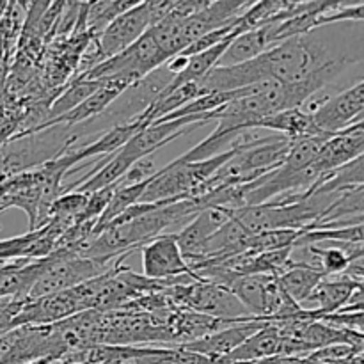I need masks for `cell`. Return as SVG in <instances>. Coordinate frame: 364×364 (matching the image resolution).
Returning a JSON list of instances; mask_svg holds the SVG:
<instances>
[{
	"label": "cell",
	"mask_w": 364,
	"mask_h": 364,
	"mask_svg": "<svg viewBox=\"0 0 364 364\" xmlns=\"http://www.w3.org/2000/svg\"><path fill=\"white\" fill-rule=\"evenodd\" d=\"M68 364H85V363H68Z\"/></svg>",
	"instance_id": "7402d4cb"
},
{
	"label": "cell",
	"mask_w": 364,
	"mask_h": 364,
	"mask_svg": "<svg viewBox=\"0 0 364 364\" xmlns=\"http://www.w3.org/2000/svg\"><path fill=\"white\" fill-rule=\"evenodd\" d=\"M355 185H364V151L361 155L355 156L354 160L345 164V166L333 171L316 191L336 192L340 191V188L355 187Z\"/></svg>",
	"instance_id": "d6986e66"
},
{
	"label": "cell",
	"mask_w": 364,
	"mask_h": 364,
	"mask_svg": "<svg viewBox=\"0 0 364 364\" xmlns=\"http://www.w3.org/2000/svg\"><path fill=\"white\" fill-rule=\"evenodd\" d=\"M341 21H352V23H363L364 21V4L361 6L347 7V9L336 11V13L323 14L316 20V27H322V25H331V23H341Z\"/></svg>",
	"instance_id": "44dd1931"
},
{
	"label": "cell",
	"mask_w": 364,
	"mask_h": 364,
	"mask_svg": "<svg viewBox=\"0 0 364 364\" xmlns=\"http://www.w3.org/2000/svg\"><path fill=\"white\" fill-rule=\"evenodd\" d=\"M364 215V185H355V187L340 188L338 198L334 199L333 205L326 210L320 223L313 230L327 223H336V220H348L355 217Z\"/></svg>",
	"instance_id": "e0dca14e"
},
{
	"label": "cell",
	"mask_w": 364,
	"mask_h": 364,
	"mask_svg": "<svg viewBox=\"0 0 364 364\" xmlns=\"http://www.w3.org/2000/svg\"><path fill=\"white\" fill-rule=\"evenodd\" d=\"M363 151H364V130L343 128V130L331 135V137L323 142L322 149H320L315 162L311 164V166L318 171L320 176H322L320 185L326 181V178L329 176L333 171H336L338 167L345 166L347 162L354 160L355 156L361 155Z\"/></svg>",
	"instance_id": "8fae6325"
},
{
	"label": "cell",
	"mask_w": 364,
	"mask_h": 364,
	"mask_svg": "<svg viewBox=\"0 0 364 364\" xmlns=\"http://www.w3.org/2000/svg\"><path fill=\"white\" fill-rule=\"evenodd\" d=\"M230 208L208 206L203 208L188 220L180 231H176L178 245L183 252L185 259H194L203 251L206 242L230 220Z\"/></svg>",
	"instance_id": "9c48e42d"
},
{
	"label": "cell",
	"mask_w": 364,
	"mask_h": 364,
	"mask_svg": "<svg viewBox=\"0 0 364 364\" xmlns=\"http://www.w3.org/2000/svg\"><path fill=\"white\" fill-rule=\"evenodd\" d=\"M132 84L135 82L127 80V78H112V80L105 82L102 87L96 92H92L91 96L84 100L82 103H78L75 109H71L70 112H66L64 116L57 117L55 121H52L50 124H46L45 128L53 127V124H66V127H78V124H84L92 121L95 117H98L100 114L105 112L110 107V103L121 95V92L127 91ZM43 130V128H41Z\"/></svg>",
	"instance_id": "4fadbf2b"
},
{
	"label": "cell",
	"mask_w": 364,
	"mask_h": 364,
	"mask_svg": "<svg viewBox=\"0 0 364 364\" xmlns=\"http://www.w3.org/2000/svg\"><path fill=\"white\" fill-rule=\"evenodd\" d=\"M237 149L238 144H235L228 151L212 156V159L199 160V162H183L178 156L164 169L156 171L142 194L141 203L198 198L206 180H210L217 173V169L223 167L237 153Z\"/></svg>",
	"instance_id": "6da1fadb"
},
{
	"label": "cell",
	"mask_w": 364,
	"mask_h": 364,
	"mask_svg": "<svg viewBox=\"0 0 364 364\" xmlns=\"http://www.w3.org/2000/svg\"><path fill=\"white\" fill-rule=\"evenodd\" d=\"M112 262H102L95 258H82L73 255L68 249L59 247L45 258V269L41 276L36 279L28 291L27 299H39L46 295L59 294L70 290L84 281L92 279L100 274L107 272L112 267Z\"/></svg>",
	"instance_id": "7a4b0ae2"
},
{
	"label": "cell",
	"mask_w": 364,
	"mask_h": 364,
	"mask_svg": "<svg viewBox=\"0 0 364 364\" xmlns=\"http://www.w3.org/2000/svg\"><path fill=\"white\" fill-rule=\"evenodd\" d=\"M364 110V80L358 82L352 87L331 96L320 103L313 114L316 127L326 134H336L343 128L350 127Z\"/></svg>",
	"instance_id": "52a82bcc"
},
{
	"label": "cell",
	"mask_w": 364,
	"mask_h": 364,
	"mask_svg": "<svg viewBox=\"0 0 364 364\" xmlns=\"http://www.w3.org/2000/svg\"><path fill=\"white\" fill-rule=\"evenodd\" d=\"M142 274L159 281H201L188 267L176 233H164L141 245Z\"/></svg>",
	"instance_id": "277c9868"
},
{
	"label": "cell",
	"mask_w": 364,
	"mask_h": 364,
	"mask_svg": "<svg viewBox=\"0 0 364 364\" xmlns=\"http://www.w3.org/2000/svg\"><path fill=\"white\" fill-rule=\"evenodd\" d=\"M333 134H323V135H311V137H302L297 141H291L290 149L284 159V166L290 169H304V167L311 166L315 159L318 156L320 149H322L323 142L331 137Z\"/></svg>",
	"instance_id": "ac0fdd59"
},
{
	"label": "cell",
	"mask_w": 364,
	"mask_h": 364,
	"mask_svg": "<svg viewBox=\"0 0 364 364\" xmlns=\"http://www.w3.org/2000/svg\"><path fill=\"white\" fill-rule=\"evenodd\" d=\"M276 277L281 290L301 306L302 302L313 294V290L318 287L320 281L327 276L318 269V267L288 259L284 269L281 270Z\"/></svg>",
	"instance_id": "2e32d148"
},
{
	"label": "cell",
	"mask_w": 364,
	"mask_h": 364,
	"mask_svg": "<svg viewBox=\"0 0 364 364\" xmlns=\"http://www.w3.org/2000/svg\"><path fill=\"white\" fill-rule=\"evenodd\" d=\"M156 167L155 162H153V156H144V159L137 160L135 164H132L130 169L123 174L119 181H117V187H128V185H135V183H142V181L149 180L156 174Z\"/></svg>",
	"instance_id": "ffe728a7"
},
{
	"label": "cell",
	"mask_w": 364,
	"mask_h": 364,
	"mask_svg": "<svg viewBox=\"0 0 364 364\" xmlns=\"http://www.w3.org/2000/svg\"><path fill=\"white\" fill-rule=\"evenodd\" d=\"M153 25L146 4H141L128 13L114 18L109 25L96 34V48H98L100 63L109 57L117 55L119 52L134 45L146 31Z\"/></svg>",
	"instance_id": "8992f818"
},
{
	"label": "cell",
	"mask_w": 364,
	"mask_h": 364,
	"mask_svg": "<svg viewBox=\"0 0 364 364\" xmlns=\"http://www.w3.org/2000/svg\"><path fill=\"white\" fill-rule=\"evenodd\" d=\"M226 288L233 291L235 297L245 306L251 316L262 322H269L290 299L281 290L277 277L272 274L235 276Z\"/></svg>",
	"instance_id": "5b68a950"
},
{
	"label": "cell",
	"mask_w": 364,
	"mask_h": 364,
	"mask_svg": "<svg viewBox=\"0 0 364 364\" xmlns=\"http://www.w3.org/2000/svg\"><path fill=\"white\" fill-rule=\"evenodd\" d=\"M358 290L359 281L348 276L347 272L341 274V276L323 277L318 287L313 290V294L302 302L301 308L316 313L322 318V316L333 315V313L347 308V304Z\"/></svg>",
	"instance_id": "7c38bea8"
},
{
	"label": "cell",
	"mask_w": 364,
	"mask_h": 364,
	"mask_svg": "<svg viewBox=\"0 0 364 364\" xmlns=\"http://www.w3.org/2000/svg\"><path fill=\"white\" fill-rule=\"evenodd\" d=\"M265 322L262 320H242V322L231 323V326L224 327V329L217 331V333L203 336L199 340L188 341V343L174 345V347L187 348V350L201 354L208 358L213 364H224V358L231 354L237 347H240L251 334H255L259 327Z\"/></svg>",
	"instance_id": "ba28073f"
},
{
	"label": "cell",
	"mask_w": 364,
	"mask_h": 364,
	"mask_svg": "<svg viewBox=\"0 0 364 364\" xmlns=\"http://www.w3.org/2000/svg\"><path fill=\"white\" fill-rule=\"evenodd\" d=\"M164 294L173 301L178 308L191 309V311L203 313L220 320H251V313L245 306L235 297L230 288L223 284L210 283V281H192L187 284H174L164 290Z\"/></svg>",
	"instance_id": "3957f363"
},
{
	"label": "cell",
	"mask_w": 364,
	"mask_h": 364,
	"mask_svg": "<svg viewBox=\"0 0 364 364\" xmlns=\"http://www.w3.org/2000/svg\"><path fill=\"white\" fill-rule=\"evenodd\" d=\"M281 347V333L274 322H265L255 334L247 338L240 347L235 348L224 364H251L277 358Z\"/></svg>",
	"instance_id": "5bb4252c"
},
{
	"label": "cell",
	"mask_w": 364,
	"mask_h": 364,
	"mask_svg": "<svg viewBox=\"0 0 364 364\" xmlns=\"http://www.w3.org/2000/svg\"><path fill=\"white\" fill-rule=\"evenodd\" d=\"M279 23V20H265L263 23L249 28L247 32H242L230 43L217 66L245 63V60L255 59V57L262 55L263 52L276 46L277 43H281Z\"/></svg>",
	"instance_id": "30bf717a"
},
{
	"label": "cell",
	"mask_w": 364,
	"mask_h": 364,
	"mask_svg": "<svg viewBox=\"0 0 364 364\" xmlns=\"http://www.w3.org/2000/svg\"><path fill=\"white\" fill-rule=\"evenodd\" d=\"M255 130H272L287 137L288 141H297V139L302 137L326 134V132L316 127L313 114L308 112L306 109H290L272 114L269 117H263L262 121L255 124Z\"/></svg>",
	"instance_id": "9a60e30c"
}]
</instances>
